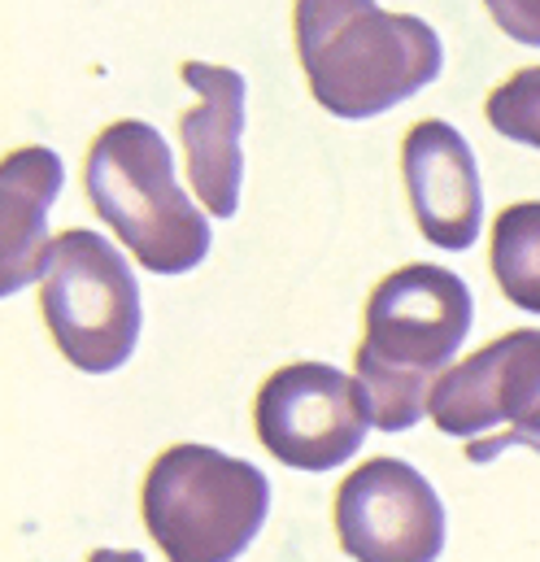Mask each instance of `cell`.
Here are the masks:
<instances>
[{"label": "cell", "mask_w": 540, "mask_h": 562, "mask_svg": "<svg viewBox=\"0 0 540 562\" xmlns=\"http://www.w3.org/2000/svg\"><path fill=\"white\" fill-rule=\"evenodd\" d=\"M292 31L310 97L345 123L389 114L445 66V44L423 18L375 0H296Z\"/></svg>", "instance_id": "cell-1"}, {"label": "cell", "mask_w": 540, "mask_h": 562, "mask_svg": "<svg viewBox=\"0 0 540 562\" xmlns=\"http://www.w3.org/2000/svg\"><path fill=\"white\" fill-rule=\"evenodd\" d=\"M475 318L471 288L445 267L414 262L371 288L367 336L353 371L380 431H405L427 415Z\"/></svg>", "instance_id": "cell-2"}, {"label": "cell", "mask_w": 540, "mask_h": 562, "mask_svg": "<svg viewBox=\"0 0 540 562\" xmlns=\"http://www.w3.org/2000/svg\"><path fill=\"white\" fill-rule=\"evenodd\" d=\"M92 210L153 276H188L210 258L214 227L175 179V153L153 123H110L83 166Z\"/></svg>", "instance_id": "cell-3"}, {"label": "cell", "mask_w": 540, "mask_h": 562, "mask_svg": "<svg viewBox=\"0 0 540 562\" xmlns=\"http://www.w3.org/2000/svg\"><path fill=\"white\" fill-rule=\"evenodd\" d=\"M139 515L166 562H236L270 515V480L214 445H170L153 458Z\"/></svg>", "instance_id": "cell-4"}, {"label": "cell", "mask_w": 540, "mask_h": 562, "mask_svg": "<svg viewBox=\"0 0 540 562\" xmlns=\"http://www.w3.org/2000/svg\"><path fill=\"white\" fill-rule=\"evenodd\" d=\"M40 310L61 358L83 375L127 367L144 327V301L132 262L88 227L53 236Z\"/></svg>", "instance_id": "cell-5"}, {"label": "cell", "mask_w": 540, "mask_h": 562, "mask_svg": "<svg viewBox=\"0 0 540 562\" xmlns=\"http://www.w3.org/2000/svg\"><path fill=\"white\" fill-rule=\"evenodd\" d=\"M431 423L466 445L471 462H493L510 445L540 453V331H506L449 367L436 384Z\"/></svg>", "instance_id": "cell-6"}, {"label": "cell", "mask_w": 540, "mask_h": 562, "mask_svg": "<svg viewBox=\"0 0 540 562\" xmlns=\"http://www.w3.org/2000/svg\"><path fill=\"white\" fill-rule=\"evenodd\" d=\"M375 423L371 397L358 375L327 362H288L254 402V427L274 462L292 471H336L345 467Z\"/></svg>", "instance_id": "cell-7"}, {"label": "cell", "mask_w": 540, "mask_h": 562, "mask_svg": "<svg viewBox=\"0 0 540 562\" xmlns=\"http://www.w3.org/2000/svg\"><path fill=\"white\" fill-rule=\"evenodd\" d=\"M445 502L405 458H371L336 488V537L353 562H436Z\"/></svg>", "instance_id": "cell-8"}, {"label": "cell", "mask_w": 540, "mask_h": 562, "mask_svg": "<svg viewBox=\"0 0 540 562\" xmlns=\"http://www.w3.org/2000/svg\"><path fill=\"white\" fill-rule=\"evenodd\" d=\"M402 175L409 210L427 245L462 254L484 227V188L466 136L440 119H423L405 132Z\"/></svg>", "instance_id": "cell-9"}, {"label": "cell", "mask_w": 540, "mask_h": 562, "mask_svg": "<svg viewBox=\"0 0 540 562\" xmlns=\"http://www.w3.org/2000/svg\"><path fill=\"white\" fill-rule=\"evenodd\" d=\"M179 75L201 97V105L179 119V140L188 153V183L214 218H232L240 210V188H245L240 136H245L249 83L240 70L210 66V61H183Z\"/></svg>", "instance_id": "cell-10"}, {"label": "cell", "mask_w": 540, "mask_h": 562, "mask_svg": "<svg viewBox=\"0 0 540 562\" xmlns=\"http://www.w3.org/2000/svg\"><path fill=\"white\" fill-rule=\"evenodd\" d=\"M66 183V166L53 148L31 144L13 148L0 170V201H4V296L22 292L31 280L48 271V210Z\"/></svg>", "instance_id": "cell-11"}, {"label": "cell", "mask_w": 540, "mask_h": 562, "mask_svg": "<svg viewBox=\"0 0 540 562\" xmlns=\"http://www.w3.org/2000/svg\"><path fill=\"white\" fill-rule=\"evenodd\" d=\"M493 280L510 305L540 314V201H519L497 214Z\"/></svg>", "instance_id": "cell-12"}, {"label": "cell", "mask_w": 540, "mask_h": 562, "mask_svg": "<svg viewBox=\"0 0 540 562\" xmlns=\"http://www.w3.org/2000/svg\"><path fill=\"white\" fill-rule=\"evenodd\" d=\"M484 119L497 136L540 148V66L515 70L502 88H493L484 101Z\"/></svg>", "instance_id": "cell-13"}, {"label": "cell", "mask_w": 540, "mask_h": 562, "mask_svg": "<svg viewBox=\"0 0 540 562\" xmlns=\"http://www.w3.org/2000/svg\"><path fill=\"white\" fill-rule=\"evenodd\" d=\"M484 9L515 44L540 48V0H484Z\"/></svg>", "instance_id": "cell-14"}, {"label": "cell", "mask_w": 540, "mask_h": 562, "mask_svg": "<svg viewBox=\"0 0 540 562\" xmlns=\"http://www.w3.org/2000/svg\"><path fill=\"white\" fill-rule=\"evenodd\" d=\"M88 562H144L139 550H97Z\"/></svg>", "instance_id": "cell-15"}]
</instances>
